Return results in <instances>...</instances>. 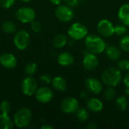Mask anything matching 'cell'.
Listing matches in <instances>:
<instances>
[{
	"instance_id": "cell-1",
	"label": "cell",
	"mask_w": 129,
	"mask_h": 129,
	"mask_svg": "<svg viewBox=\"0 0 129 129\" xmlns=\"http://www.w3.org/2000/svg\"><path fill=\"white\" fill-rule=\"evenodd\" d=\"M85 45L88 52L94 54L103 53L107 47L104 40L96 34L87 35L85 38Z\"/></svg>"
},
{
	"instance_id": "cell-2",
	"label": "cell",
	"mask_w": 129,
	"mask_h": 129,
	"mask_svg": "<svg viewBox=\"0 0 129 129\" xmlns=\"http://www.w3.org/2000/svg\"><path fill=\"white\" fill-rule=\"evenodd\" d=\"M122 79L121 71L115 67H108L101 74V81L107 86H117L121 82Z\"/></svg>"
},
{
	"instance_id": "cell-3",
	"label": "cell",
	"mask_w": 129,
	"mask_h": 129,
	"mask_svg": "<svg viewBox=\"0 0 129 129\" xmlns=\"http://www.w3.org/2000/svg\"><path fill=\"white\" fill-rule=\"evenodd\" d=\"M32 120V112L29 109L23 107L19 109L14 116V123L20 128H26Z\"/></svg>"
},
{
	"instance_id": "cell-4",
	"label": "cell",
	"mask_w": 129,
	"mask_h": 129,
	"mask_svg": "<svg viewBox=\"0 0 129 129\" xmlns=\"http://www.w3.org/2000/svg\"><path fill=\"white\" fill-rule=\"evenodd\" d=\"M68 35L73 40H80L88 35V29L84 24L76 22L73 23L68 29Z\"/></svg>"
},
{
	"instance_id": "cell-5",
	"label": "cell",
	"mask_w": 129,
	"mask_h": 129,
	"mask_svg": "<svg viewBox=\"0 0 129 129\" xmlns=\"http://www.w3.org/2000/svg\"><path fill=\"white\" fill-rule=\"evenodd\" d=\"M55 15L57 18L62 22H70L75 16L73 10L69 5H59L55 10Z\"/></svg>"
},
{
	"instance_id": "cell-6",
	"label": "cell",
	"mask_w": 129,
	"mask_h": 129,
	"mask_svg": "<svg viewBox=\"0 0 129 129\" xmlns=\"http://www.w3.org/2000/svg\"><path fill=\"white\" fill-rule=\"evenodd\" d=\"M79 108V103L78 100L73 97H67L64 98L60 103V110L64 113H75Z\"/></svg>"
},
{
	"instance_id": "cell-7",
	"label": "cell",
	"mask_w": 129,
	"mask_h": 129,
	"mask_svg": "<svg viewBox=\"0 0 129 129\" xmlns=\"http://www.w3.org/2000/svg\"><path fill=\"white\" fill-rule=\"evenodd\" d=\"M97 29L99 34L105 38L111 37L115 34V26L107 19L101 20L98 23Z\"/></svg>"
},
{
	"instance_id": "cell-8",
	"label": "cell",
	"mask_w": 129,
	"mask_h": 129,
	"mask_svg": "<svg viewBox=\"0 0 129 129\" xmlns=\"http://www.w3.org/2000/svg\"><path fill=\"white\" fill-rule=\"evenodd\" d=\"M15 16L18 20H20L22 23H26L32 22L36 18V12L35 11L28 7H24L18 9L16 11Z\"/></svg>"
},
{
	"instance_id": "cell-9",
	"label": "cell",
	"mask_w": 129,
	"mask_h": 129,
	"mask_svg": "<svg viewBox=\"0 0 129 129\" xmlns=\"http://www.w3.org/2000/svg\"><path fill=\"white\" fill-rule=\"evenodd\" d=\"M21 88L24 94L27 96H32L36 94L38 89L37 82L34 78L28 76L23 80L21 84Z\"/></svg>"
},
{
	"instance_id": "cell-10",
	"label": "cell",
	"mask_w": 129,
	"mask_h": 129,
	"mask_svg": "<svg viewBox=\"0 0 129 129\" xmlns=\"http://www.w3.org/2000/svg\"><path fill=\"white\" fill-rule=\"evenodd\" d=\"M29 42H30L29 35L25 30H20L17 32L14 39V42L15 46L20 50L26 49L29 45Z\"/></svg>"
},
{
	"instance_id": "cell-11",
	"label": "cell",
	"mask_w": 129,
	"mask_h": 129,
	"mask_svg": "<svg viewBox=\"0 0 129 129\" xmlns=\"http://www.w3.org/2000/svg\"><path fill=\"white\" fill-rule=\"evenodd\" d=\"M83 67L88 71H93L97 69L99 65V59L96 54L88 52L85 55L82 61Z\"/></svg>"
},
{
	"instance_id": "cell-12",
	"label": "cell",
	"mask_w": 129,
	"mask_h": 129,
	"mask_svg": "<svg viewBox=\"0 0 129 129\" xmlns=\"http://www.w3.org/2000/svg\"><path fill=\"white\" fill-rule=\"evenodd\" d=\"M85 86L86 90H88L90 93L93 94H99L103 90V85L101 81H99L96 78L89 77L85 80Z\"/></svg>"
},
{
	"instance_id": "cell-13",
	"label": "cell",
	"mask_w": 129,
	"mask_h": 129,
	"mask_svg": "<svg viewBox=\"0 0 129 129\" xmlns=\"http://www.w3.org/2000/svg\"><path fill=\"white\" fill-rule=\"evenodd\" d=\"M54 97L53 91L48 87H41L37 89L36 92V98L40 103H48Z\"/></svg>"
},
{
	"instance_id": "cell-14",
	"label": "cell",
	"mask_w": 129,
	"mask_h": 129,
	"mask_svg": "<svg viewBox=\"0 0 129 129\" xmlns=\"http://www.w3.org/2000/svg\"><path fill=\"white\" fill-rule=\"evenodd\" d=\"M0 63L6 69H13L16 67L17 61L14 55L10 53H5L1 55Z\"/></svg>"
},
{
	"instance_id": "cell-15",
	"label": "cell",
	"mask_w": 129,
	"mask_h": 129,
	"mask_svg": "<svg viewBox=\"0 0 129 129\" xmlns=\"http://www.w3.org/2000/svg\"><path fill=\"white\" fill-rule=\"evenodd\" d=\"M87 108L92 113H100L104 109V104L98 98H89L87 101Z\"/></svg>"
},
{
	"instance_id": "cell-16",
	"label": "cell",
	"mask_w": 129,
	"mask_h": 129,
	"mask_svg": "<svg viewBox=\"0 0 129 129\" xmlns=\"http://www.w3.org/2000/svg\"><path fill=\"white\" fill-rule=\"evenodd\" d=\"M75 58L73 54L69 52H63L57 57V62L60 65L63 67H69L73 64Z\"/></svg>"
},
{
	"instance_id": "cell-17",
	"label": "cell",
	"mask_w": 129,
	"mask_h": 129,
	"mask_svg": "<svg viewBox=\"0 0 129 129\" xmlns=\"http://www.w3.org/2000/svg\"><path fill=\"white\" fill-rule=\"evenodd\" d=\"M118 17L123 24L129 26V3L124 4L120 7L118 11Z\"/></svg>"
},
{
	"instance_id": "cell-18",
	"label": "cell",
	"mask_w": 129,
	"mask_h": 129,
	"mask_svg": "<svg viewBox=\"0 0 129 129\" xmlns=\"http://www.w3.org/2000/svg\"><path fill=\"white\" fill-rule=\"evenodd\" d=\"M105 54L108 59L111 60H117L121 57V51L116 46H109L106 47Z\"/></svg>"
},
{
	"instance_id": "cell-19",
	"label": "cell",
	"mask_w": 129,
	"mask_h": 129,
	"mask_svg": "<svg viewBox=\"0 0 129 129\" xmlns=\"http://www.w3.org/2000/svg\"><path fill=\"white\" fill-rule=\"evenodd\" d=\"M51 83L53 87L60 91H63L67 89V83L65 79L60 76H56L51 80Z\"/></svg>"
},
{
	"instance_id": "cell-20",
	"label": "cell",
	"mask_w": 129,
	"mask_h": 129,
	"mask_svg": "<svg viewBox=\"0 0 129 129\" xmlns=\"http://www.w3.org/2000/svg\"><path fill=\"white\" fill-rule=\"evenodd\" d=\"M14 126V122L8 114L2 113L0 115V129H11Z\"/></svg>"
},
{
	"instance_id": "cell-21",
	"label": "cell",
	"mask_w": 129,
	"mask_h": 129,
	"mask_svg": "<svg viewBox=\"0 0 129 129\" xmlns=\"http://www.w3.org/2000/svg\"><path fill=\"white\" fill-rule=\"evenodd\" d=\"M67 37L63 34H57L53 39V45L57 48L64 47L67 43Z\"/></svg>"
},
{
	"instance_id": "cell-22",
	"label": "cell",
	"mask_w": 129,
	"mask_h": 129,
	"mask_svg": "<svg viewBox=\"0 0 129 129\" xmlns=\"http://www.w3.org/2000/svg\"><path fill=\"white\" fill-rule=\"evenodd\" d=\"M116 107L119 111L124 112L128 107V101L125 96H120L116 100Z\"/></svg>"
},
{
	"instance_id": "cell-23",
	"label": "cell",
	"mask_w": 129,
	"mask_h": 129,
	"mask_svg": "<svg viewBox=\"0 0 129 129\" xmlns=\"http://www.w3.org/2000/svg\"><path fill=\"white\" fill-rule=\"evenodd\" d=\"M116 90L113 88V87L111 86H108L107 88H105L103 93V96L104 99L108 101L114 100L116 98Z\"/></svg>"
},
{
	"instance_id": "cell-24",
	"label": "cell",
	"mask_w": 129,
	"mask_h": 129,
	"mask_svg": "<svg viewBox=\"0 0 129 129\" xmlns=\"http://www.w3.org/2000/svg\"><path fill=\"white\" fill-rule=\"evenodd\" d=\"M76 118L78 119V120L79 122H85L88 120V116H89V113L87 109L85 108H79L77 110V111L76 112Z\"/></svg>"
},
{
	"instance_id": "cell-25",
	"label": "cell",
	"mask_w": 129,
	"mask_h": 129,
	"mask_svg": "<svg viewBox=\"0 0 129 129\" xmlns=\"http://www.w3.org/2000/svg\"><path fill=\"white\" fill-rule=\"evenodd\" d=\"M2 29L4 32L7 33H13L16 31V26L15 24L11 22V21H5L2 23Z\"/></svg>"
},
{
	"instance_id": "cell-26",
	"label": "cell",
	"mask_w": 129,
	"mask_h": 129,
	"mask_svg": "<svg viewBox=\"0 0 129 129\" xmlns=\"http://www.w3.org/2000/svg\"><path fill=\"white\" fill-rule=\"evenodd\" d=\"M119 46L120 48L125 51L128 52L129 51V35H125L122 36L119 41Z\"/></svg>"
},
{
	"instance_id": "cell-27",
	"label": "cell",
	"mask_w": 129,
	"mask_h": 129,
	"mask_svg": "<svg viewBox=\"0 0 129 129\" xmlns=\"http://www.w3.org/2000/svg\"><path fill=\"white\" fill-rule=\"evenodd\" d=\"M37 70V64L36 63H29L26 64L24 69V72L28 76H32L36 73Z\"/></svg>"
},
{
	"instance_id": "cell-28",
	"label": "cell",
	"mask_w": 129,
	"mask_h": 129,
	"mask_svg": "<svg viewBox=\"0 0 129 129\" xmlns=\"http://www.w3.org/2000/svg\"><path fill=\"white\" fill-rule=\"evenodd\" d=\"M128 32L127 26L125 24H118L115 26V34L117 36H124Z\"/></svg>"
},
{
	"instance_id": "cell-29",
	"label": "cell",
	"mask_w": 129,
	"mask_h": 129,
	"mask_svg": "<svg viewBox=\"0 0 129 129\" xmlns=\"http://www.w3.org/2000/svg\"><path fill=\"white\" fill-rule=\"evenodd\" d=\"M117 68L120 71H128L129 70V60L127 59L120 60L117 63Z\"/></svg>"
},
{
	"instance_id": "cell-30",
	"label": "cell",
	"mask_w": 129,
	"mask_h": 129,
	"mask_svg": "<svg viewBox=\"0 0 129 129\" xmlns=\"http://www.w3.org/2000/svg\"><path fill=\"white\" fill-rule=\"evenodd\" d=\"M0 110L2 113L8 114L11 110V105L8 101H4L0 104Z\"/></svg>"
},
{
	"instance_id": "cell-31",
	"label": "cell",
	"mask_w": 129,
	"mask_h": 129,
	"mask_svg": "<svg viewBox=\"0 0 129 129\" xmlns=\"http://www.w3.org/2000/svg\"><path fill=\"white\" fill-rule=\"evenodd\" d=\"M31 29L34 32L39 33L42 29V25H41L40 22L36 21V20H33L31 22Z\"/></svg>"
},
{
	"instance_id": "cell-32",
	"label": "cell",
	"mask_w": 129,
	"mask_h": 129,
	"mask_svg": "<svg viewBox=\"0 0 129 129\" xmlns=\"http://www.w3.org/2000/svg\"><path fill=\"white\" fill-rule=\"evenodd\" d=\"M15 0H0L2 6L5 8H9L14 5Z\"/></svg>"
},
{
	"instance_id": "cell-33",
	"label": "cell",
	"mask_w": 129,
	"mask_h": 129,
	"mask_svg": "<svg viewBox=\"0 0 129 129\" xmlns=\"http://www.w3.org/2000/svg\"><path fill=\"white\" fill-rule=\"evenodd\" d=\"M67 5L70 7H76L83 2L84 0H64Z\"/></svg>"
},
{
	"instance_id": "cell-34",
	"label": "cell",
	"mask_w": 129,
	"mask_h": 129,
	"mask_svg": "<svg viewBox=\"0 0 129 129\" xmlns=\"http://www.w3.org/2000/svg\"><path fill=\"white\" fill-rule=\"evenodd\" d=\"M40 80L45 84H49L51 82V79L48 74H43L40 76Z\"/></svg>"
},
{
	"instance_id": "cell-35",
	"label": "cell",
	"mask_w": 129,
	"mask_h": 129,
	"mask_svg": "<svg viewBox=\"0 0 129 129\" xmlns=\"http://www.w3.org/2000/svg\"><path fill=\"white\" fill-rule=\"evenodd\" d=\"M89 91L88 90L86 91H83L81 92L80 94V98L82 99V100H85V101H88L89 99Z\"/></svg>"
},
{
	"instance_id": "cell-36",
	"label": "cell",
	"mask_w": 129,
	"mask_h": 129,
	"mask_svg": "<svg viewBox=\"0 0 129 129\" xmlns=\"http://www.w3.org/2000/svg\"><path fill=\"white\" fill-rule=\"evenodd\" d=\"M85 128L88 129H97L98 128V125L95 122H89L85 126Z\"/></svg>"
},
{
	"instance_id": "cell-37",
	"label": "cell",
	"mask_w": 129,
	"mask_h": 129,
	"mask_svg": "<svg viewBox=\"0 0 129 129\" xmlns=\"http://www.w3.org/2000/svg\"><path fill=\"white\" fill-rule=\"evenodd\" d=\"M123 82L125 84V85L127 87V88H129V73H128L123 78Z\"/></svg>"
},
{
	"instance_id": "cell-38",
	"label": "cell",
	"mask_w": 129,
	"mask_h": 129,
	"mask_svg": "<svg viewBox=\"0 0 129 129\" xmlns=\"http://www.w3.org/2000/svg\"><path fill=\"white\" fill-rule=\"evenodd\" d=\"M41 128L42 129H53L54 128V127L53 126H51V125H48V124H45V125H43L42 127H41Z\"/></svg>"
},
{
	"instance_id": "cell-39",
	"label": "cell",
	"mask_w": 129,
	"mask_h": 129,
	"mask_svg": "<svg viewBox=\"0 0 129 129\" xmlns=\"http://www.w3.org/2000/svg\"><path fill=\"white\" fill-rule=\"evenodd\" d=\"M52 4H54V5H59L60 3H61V2H62V0H49Z\"/></svg>"
},
{
	"instance_id": "cell-40",
	"label": "cell",
	"mask_w": 129,
	"mask_h": 129,
	"mask_svg": "<svg viewBox=\"0 0 129 129\" xmlns=\"http://www.w3.org/2000/svg\"><path fill=\"white\" fill-rule=\"evenodd\" d=\"M125 94L126 95H129V88H125Z\"/></svg>"
},
{
	"instance_id": "cell-41",
	"label": "cell",
	"mask_w": 129,
	"mask_h": 129,
	"mask_svg": "<svg viewBox=\"0 0 129 129\" xmlns=\"http://www.w3.org/2000/svg\"><path fill=\"white\" fill-rule=\"evenodd\" d=\"M20 1L24 2H29V1H31V0H20Z\"/></svg>"
},
{
	"instance_id": "cell-42",
	"label": "cell",
	"mask_w": 129,
	"mask_h": 129,
	"mask_svg": "<svg viewBox=\"0 0 129 129\" xmlns=\"http://www.w3.org/2000/svg\"><path fill=\"white\" fill-rule=\"evenodd\" d=\"M0 111H1V110H0Z\"/></svg>"
}]
</instances>
